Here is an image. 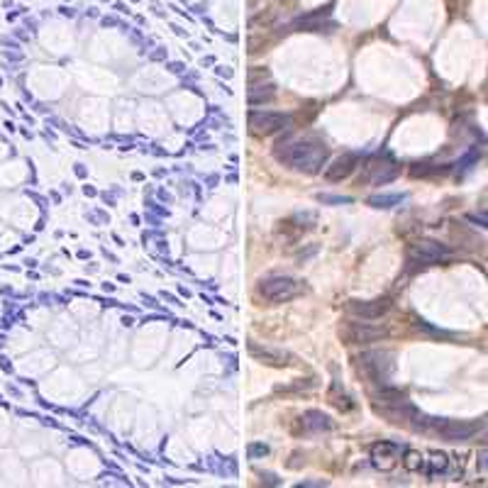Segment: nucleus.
I'll use <instances>...</instances> for the list:
<instances>
[{
	"label": "nucleus",
	"mask_w": 488,
	"mask_h": 488,
	"mask_svg": "<svg viewBox=\"0 0 488 488\" xmlns=\"http://www.w3.org/2000/svg\"><path fill=\"white\" fill-rule=\"evenodd\" d=\"M249 354L261 364H269V367H290L293 364V354L283 352V349H271L261 347L256 342H249Z\"/></svg>",
	"instance_id": "11"
},
{
	"label": "nucleus",
	"mask_w": 488,
	"mask_h": 488,
	"mask_svg": "<svg viewBox=\"0 0 488 488\" xmlns=\"http://www.w3.org/2000/svg\"><path fill=\"white\" fill-rule=\"evenodd\" d=\"M398 174H401V166H398L391 156H374V159H369L367 166H364L362 181L371 186H383V184H391Z\"/></svg>",
	"instance_id": "6"
},
{
	"label": "nucleus",
	"mask_w": 488,
	"mask_h": 488,
	"mask_svg": "<svg viewBox=\"0 0 488 488\" xmlns=\"http://www.w3.org/2000/svg\"><path fill=\"white\" fill-rule=\"evenodd\" d=\"M359 159H362V156H359L357 151H344V154H339L337 159L325 169V179H327L330 184H339V181L349 179V176L354 174V169L359 166Z\"/></svg>",
	"instance_id": "10"
},
{
	"label": "nucleus",
	"mask_w": 488,
	"mask_h": 488,
	"mask_svg": "<svg viewBox=\"0 0 488 488\" xmlns=\"http://www.w3.org/2000/svg\"><path fill=\"white\" fill-rule=\"evenodd\" d=\"M274 156L295 171L318 174V171H323L325 161H327L330 149L325 147V142L315 140V137H300V140L279 142L274 149Z\"/></svg>",
	"instance_id": "1"
},
{
	"label": "nucleus",
	"mask_w": 488,
	"mask_h": 488,
	"mask_svg": "<svg viewBox=\"0 0 488 488\" xmlns=\"http://www.w3.org/2000/svg\"><path fill=\"white\" fill-rule=\"evenodd\" d=\"M259 293L271 303H286L300 293V283L290 276H266L259 281Z\"/></svg>",
	"instance_id": "2"
},
{
	"label": "nucleus",
	"mask_w": 488,
	"mask_h": 488,
	"mask_svg": "<svg viewBox=\"0 0 488 488\" xmlns=\"http://www.w3.org/2000/svg\"><path fill=\"white\" fill-rule=\"evenodd\" d=\"M276 96L274 86L271 83H259V86H251L249 93H246V101L251 103V105H261V103H271Z\"/></svg>",
	"instance_id": "14"
},
{
	"label": "nucleus",
	"mask_w": 488,
	"mask_h": 488,
	"mask_svg": "<svg viewBox=\"0 0 488 488\" xmlns=\"http://www.w3.org/2000/svg\"><path fill=\"white\" fill-rule=\"evenodd\" d=\"M339 334H342V339L349 344H369V342L383 339L388 334V330L374 327V325H369V320H362V323H344Z\"/></svg>",
	"instance_id": "7"
},
{
	"label": "nucleus",
	"mask_w": 488,
	"mask_h": 488,
	"mask_svg": "<svg viewBox=\"0 0 488 488\" xmlns=\"http://www.w3.org/2000/svg\"><path fill=\"white\" fill-rule=\"evenodd\" d=\"M408 256H411L415 264H437V261L450 256V246L437 242V239H417L415 244H411Z\"/></svg>",
	"instance_id": "8"
},
{
	"label": "nucleus",
	"mask_w": 488,
	"mask_h": 488,
	"mask_svg": "<svg viewBox=\"0 0 488 488\" xmlns=\"http://www.w3.org/2000/svg\"><path fill=\"white\" fill-rule=\"evenodd\" d=\"M269 454V447L266 445H249V457L251 459H261V457Z\"/></svg>",
	"instance_id": "19"
},
{
	"label": "nucleus",
	"mask_w": 488,
	"mask_h": 488,
	"mask_svg": "<svg viewBox=\"0 0 488 488\" xmlns=\"http://www.w3.org/2000/svg\"><path fill=\"white\" fill-rule=\"evenodd\" d=\"M481 422H461V420H447V417H430V427L447 442H466L479 432Z\"/></svg>",
	"instance_id": "5"
},
{
	"label": "nucleus",
	"mask_w": 488,
	"mask_h": 488,
	"mask_svg": "<svg viewBox=\"0 0 488 488\" xmlns=\"http://www.w3.org/2000/svg\"><path fill=\"white\" fill-rule=\"evenodd\" d=\"M359 369L364 371V376L371 378L376 383H386L393 374V357L391 352H383V349H376V352H364L359 357Z\"/></svg>",
	"instance_id": "3"
},
{
	"label": "nucleus",
	"mask_w": 488,
	"mask_h": 488,
	"mask_svg": "<svg viewBox=\"0 0 488 488\" xmlns=\"http://www.w3.org/2000/svg\"><path fill=\"white\" fill-rule=\"evenodd\" d=\"M347 315L357 320H381L383 315L391 310V300L388 298H376V300H349L344 305Z\"/></svg>",
	"instance_id": "9"
},
{
	"label": "nucleus",
	"mask_w": 488,
	"mask_h": 488,
	"mask_svg": "<svg viewBox=\"0 0 488 488\" xmlns=\"http://www.w3.org/2000/svg\"><path fill=\"white\" fill-rule=\"evenodd\" d=\"M293 125V117L288 112H274V110H254L249 112V127L254 135H276Z\"/></svg>",
	"instance_id": "4"
},
{
	"label": "nucleus",
	"mask_w": 488,
	"mask_h": 488,
	"mask_svg": "<svg viewBox=\"0 0 488 488\" xmlns=\"http://www.w3.org/2000/svg\"><path fill=\"white\" fill-rule=\"evenodd\" d=\"M466 220L474 225H479V228H486L488 230V213H469L466 215Z\"/></svg>",
	"instance_id": "18"
},
{
	"label": "nucleus",
	"mask_w": 488,
	"mask_h": 488,
	"mask_svg": "<svg viewBox=\"0 0 488 488\" xmlns=\"http://www.w3.org/2000/svg\"><path fill=\"white\" fill-rule=\"evenodd\" d=\"M303 427L310 432H323V430H332V420H330L325 413L320 411H308L303 415Z\"/></svg>",
	"instance_id": "13"
},
{
	"label": "nucleus",
	"mask_w": 488,
	"mask_h": 488,
	"mask_svg": "<svg viewBox=\"0 0 488 488\" xmlns=\"http://www.w3.org/2000/svg\"><path fill=\"white\" fill-rule=\"evenodd\" d=\"M323 203H349V198H337V195H320Z\"/></svg>",
	"instance_id": "21"
},
{
	"label": "nucleus",
	"mask_w": 488,
	"mask_h": 488,
	"mask_svg": "<svg viewBox=\"0 0 488 488\" xmlns=\"http://www.w3.org/2000/svg\"><path fill=\"white\" fill-rule=\"evenodd\" d=\"M430 469H427V474L430 476H437V474H442V471L447 469V464H450V461H447V457L442 454V452H435V454H430Z\"/></svg>",
	"instance_id": "16"
},
{
	"label": "nucleus",
	"mask_w": 488,
	"mask_h": 488,
	"mask_svg": "<svg viewBox=\"0 0 488 488\" xmlns=\"http://www.w3.org/2000/svg\"><path fill=\"white\" fill-rule=\"evenodd\" d=\"M396 454H398L396 442H378V445L371 447L374 464L381 466V469H391V466L396 464Z\"/></svg>",
	"instance_id": "12"
},
{
	"label": "nucleus",
	"mask_w": 488,
	"mask_h": 488,
	"mask_svg": "<svg viewBox=\"0 0 488 488\" xmlns=\"http://www.w3.org/2000/svg\"><path fill=\"white\" fill-rule=\"evenodd\" d=\"M347 401H352V398H349V396H334V406H337V408H344V411H352V408H354V403H347Z\"/></svg>",
	"instance_id": "20"
},
{
	"label": "nucleus",
	"mask_w": 488,
	"mask_h": 488,
	"mask_svg": "<svg viewBox=\"0 0 488 488\" xmlns=\"http://www.w3.org/2000/svg\"><path fill=\"white\" fill-rule=\"evenodd\" d=\"M403 466L408 471H420L422 469V457L417 452H406V459H403Z\"/></svg>",
	"instance_id": "17"
},
{
	"label": "nucleus",
	"mask_w": 488,
	"mask_h": 488,
	"mask_svg": "<svg viewBox=\"0 0 488 488\" xmlns=\"http://www.w3.org/2000/svg\"><path fill=\"white\" fill-rule=\"evenodd\" d=\"M408 195L406 193H381V195H371L369 198V205L371 208H396L406 200Z\"/></svg>",
	"instance_id": "15"
}]
</instances>
